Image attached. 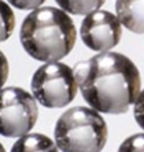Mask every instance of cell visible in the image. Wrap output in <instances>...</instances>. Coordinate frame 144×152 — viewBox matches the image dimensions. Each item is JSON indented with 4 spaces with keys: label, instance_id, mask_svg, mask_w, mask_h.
Here are the masks:
<instances>
[{
    "label": "cell",
    "instance_id": "cell-5",
    "mask_svg": "<svg viewBox=\"0 0 144 152\" xmlns=\"http://www.w3.org/2000/svg\"><path fill=\"white\" fill-rule=\"evenodd\" d=\"M39 116L34 95L20 87L0 89V135L20 137L31 132Z\"/></svg>",
    "mask_w": 144,
    "mask_h": 152
},
{
    "label": "cell",
    "instance_id": "cell-11",
    "mask_svg": "<svg viewBox=\"0 0 144 152\" xmlns=\"http://www.w3.org/2000/svg\"><path fill=\"white\" fill-rule=\"evenodd\" d=\"M118 152H144V134H135L127 137Z\"/></svg>",
    "mask_w": 144,
    "mask_h": 152
},
{
    "label": "cell",
    "instance_id": "cell-1",
    "mask_svg": "<svg viewBox=\"0 0 144 152\" xmlns=\"http://www.w3.org/2000/svg\"><path fill=\"white\" fill-rule=\"evenodd\" d=\"M72 69L83 99L97 112L126 113L142 89L139 68L123 53L99 52Z\"/></svg>",
    "mask_w": 144,
    "mask_h": 152
},
{
    "label": "cell",
    "instance_id": "cell-10",
    "mask_svg": "<svg viewBox=\"0 0 144 152\" xmlns=\"http://www.w3.org/2000/svg\"><path fill=\"white\" fill-rule=\"evenodd\" d=\"M15 29V13L8 3L0 0V43L11 37Z\"/></svg>",
    "mask_w": 144,
    "mask_h": 152
},
{
    "label": "cell",
    "instance_id": "cell-6",
    "mask_svg": "<svg viewBox=\"0 0 144 152\" xmlns=\"http://www.w3.org/2000/svg\"><path fill=\"white\" fill-rule=\"evenodd\" d=\"M123 24L118 15L105 10H95L84 15L80 26V37L92 51L105 52L116 47L121 39Z\"/></svg>",
    "mask_w": 144,
    "mask_h": 152
},
{
    "label": "cell",
    "instance_id": "cell-9",
    "mask_svg": "<svg viewBox=\"0 0 144 152\" xmlns=\"http://www.w3.org/2000/svg\"><path fill=\"white\" fill-rule=\"evenodd\" d=\"M63 11L71 15H87L95 10H99L105 0H55Z\"/></svg>",
    "mask_w": 144,
    "mask_h": 152
},
{
    "label": "cell",
    "instance_id": "cell-3",
    "mask_svg": "<svg viewBox=\"0 0 144 152\" xmlns=\"http://www.w3.org/2000/svg\"><path fill=\"white\" fill-rule=\"evenodd\" d=\"M55 143L61 152H102L107 143V123L91 107H72L58 119Z\"/></svg>",
    "mask_w": 144,
    "mask_h": 152
},
{
    "label": "cell",
    "instance_id": "cell-7",
    "mask_svg": "<svg viewBox=\"0 0 144 152\" xmlns=\"http://www.w3.org/2000/svg\"><path fill=\"white\" fill-rule=\"evenodd\" d=\"M115 7L123 27L134 34H144V0H116Z\"/></svg>",
    "mask_w": 144,
    "mask_h": 152
},
{
    "label": "cell",
    "instance_id": "cell-2",
    "mask_svg": "<svg viewBox=\"0 0 144 152\" xmlns=\"http://www.w3.org/2000/svg\"><path fill=\"white\" fill-rule=\"evenodd\" d=\"M20 43L35 60L58 61L75 47V23L61 8H35L21 23Z\"/></svg>",
    "mask_w": 144,
    "mask_h": 152
},
{
    "label": "cell",
    "instance_id": "cell-15",
    "mask_svg": "<svg viewBox=\"0 0 144 152\" xmlns=\"http://www.w3.org/2000/svg\"><path fill=\"white\" fill-rule=\"evenodd\" d=\"M0 152H5V150H4V147H3L1 143H0Z\"/></svg>",
    "mask_w": 144,
    "mask_h": 152
},
{
    "label": "cell",
    "instance_id": "cell-14",
    "mask_svg": "<svg viewBox=\"0 0 144 152\" xmlns=\"http://www.w3.org/2000/svg\"><path fill=\"white\" fill-rule=\"evenodd\" d=\"M10 75V64H8V59L5 58V55L0 51V89L3 88V86L5 84Z\"/></svg>",
    "mask_w": 144,
    "mask_h": 152
},
{
    "label": "cell",
    "instance_id": "cell-12",
    "mask_svg": "<svg viewBox=\"0 0 144 152\" xmlns=\"http://www.w3.org/2000/svg\"><path fill=\"white\" fill-rule=\"evenodd\" d=\"M134 119L144 131V89H140L134 103Z\"/></svg>",
    "mask_w": 144,
    "mask_h": 152
},
{
    "label": "cell",
    "instance_id": "cell-13",
    "mask_svg": "<svg viewBox=\"0 0 144 152\" xmlns=\"http://www.w3.org/2000/svg\"><path fill=\"white\" fill-rule=\"evenodd\" d=\"M8 4L21 11H32L39 8L45 0H7Z\"/></svg>",
    "mask_w": 144,
    "mask_h": 152
},
{
    "label": "cell",
    "instance_id": "cell-4",
    "mask_svg": "<svg viewBox=\"0 0 144 152\" xmlns=\"http://www.w3.org/2000/svg\"><path fill=\"white\" fill-rule=\"evenodd\" d=\"M73 69L60 61H47L35 71L31 91L37 103L45 108L68 105L77 94Z\"/></svg>",
    "mask_w": 144,
    "mask_h": 152
},
{
    "label": "cell",
    "instance_id": "cell-8",
    "mask_svg": "<svg viewBox=\"0 0 144 152\" xmlns=\"http://www.w3.org/2000/svg\"><path fill=\"white\" fill-rule=\"evenodd\" d=\"M11 152H59L56 143L43 134H28L18 137Z\"/></svg>",
    "mask_w": 144,
    "mask_h": 152
}]
</instances>
